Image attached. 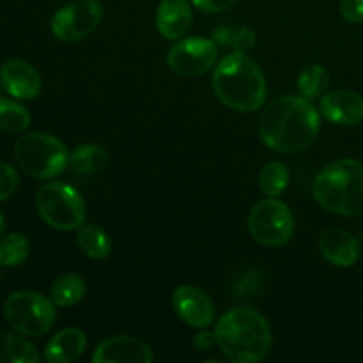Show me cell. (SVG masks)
<instances>
[{
  "label": "cell",
  "instance_id": "29",
  "mask_svg": "<svg viewBox=\"0 0 363 363\" xmlns=\"http://www.w3.org/2000/svg\"><path fill=\"white\" fill-rule=\"evenodd\" d=\"M340 13L350 23H362L363 21V0H342Z\"/></svg>",
  "mask_w": 363,
  "mask_h": 363
},
{
  "label": "cell",
  "instance_id": "1",
  "mask_svg": "<svg viewBox=\"0 0 363 363\" xmlns=\"http://www.w3.org/2000/svg\"><path fill=\"white\" fill-rule=\"evenodd\" d=\"M319 113L308 98L284 96L269 103L259 119V135L273 151H305L319 133Z\"/></svg>",
  "mask_w": 363,
  "mask_h": 363
},
{
  "label": "cell",
  "instance_id": "10",
  "mask_svg": "<svg viewBox=\"0 0 363 363\" xmlns=\"http://www.w3.org/2000/svg\"><path fill=\"white\" fill-rule=\"evenodd\" d=\"M218 46L208 38H188L170 48L167 64L181 77H201L215 67Z\"/></svg>",
  "mask_w": 363,
  "mask_h": 363
},
{
  "label": "cell",
  "instance_id": "19",
  "mask_svg": "<svg viewBox=\"0 0 363 363\" xmlns=\"http://www.w3.org/2000/svg\"><path fill=\"white\" fill-rule=\"evenodd\" d=\"M108 163V152L98 144L78 145L69 152V167L77 174H94L105 169Z\"/></svg>",
  "mask_w": 363,
  "mask_h": 363
},
{
  "label": "cell",
  "instance_id": "2",
  "mask_svg": "<svg viewBox=\"0 0 363 363\" xmlns=\"http://www.w3.org/2000/svg\"><path fill=\"white\" fill-rule=\"evenodd\" d=\"M215 335L216 346L230 362H261L272 350L268 321L252 307H236L222 315L216 323Z\"/></svg>",
  "mask_w": 363,
  "mask_h": 363
},
{
  "label": "cell",
  "instance_id": "7",
  "mask_svg": "<svg viewBox=\"0 0 363 363\" xmlns=\"http://www.w3.org/2000/svg\"><path fill=\"white\" fill-rule=\"evenodd\" d=\"M53 301L34 291H16L4 303V315L11 328L25 337H41L55 323Z\"/></svg>",
  "mask_w": 363,
  "mask_h": 363
},
{
  "label": "cell",
  "instance_id": "12",
  "mask_svg": "<svg viewBox=\"0 0 363 363\" xmlns=\"http://www.w3.org/2000/svg\"><path fill=\"white\" fill-rule=\"evenodd\" d=\"M152 351L144 340L130 335L105 339L92 354L96 363H151Z\"/></svg>",
  "mask_w": 363,
  "mask_h": 363
},
{
  "label": "cell",
  "instance_id": "33",
  "mask_svg": "<svg viewBox=\"0 0 363 363\" xmlns=\"http://www.w3.org/2000/svg\"><path fill=\"white\" fill-rule=\"evenodd\" d=\"M362 163H363V160H362Z\"/></svg>",
  "mask_w": 363,
  "mask_h": 363
},
{
  "label": "cell",
  "instance_id": "28",
  "mask_svg": "<svg viewBox=\"0 0 363 363\" xmlns=\"http://www.w3.org/2000/svg\"><path fill=\"white\" fill-rule=\"evenodd\" d=\"M227 43L233 46L234 52L247 53L248 50L255 45V34L250 30V28H241V30L234 32V34H229Z\"/></svg>",
  "mask_w": 363,
  "mask_h": 363
},
{
  "label": "cell",
  "instance_id": "6",
  "mask_svg": "<svg viewBox=\"0 0 363 363\" xmlns=\"http://www.w3.org/2000/svg\"><path fill=\"white\" fill-rule=\"evenodd\" d=\"M35 206L41 218L57 230L80 229L87 215L82 195L73 186L59 181L41 186Z\"/></svg>",
  "mask_w": 363,
  "mask_h": 363
},
{
  "label": "cell",
  "instance_id": "14",
  "mask_svg": "<svg viewBox=\"0 0 363 363\" xmlns=\"http://www.w3.org/2000/svg\"><path fill=\"white\" fill-rule=\"evenodd\" d=\"M319 250L323 257L339 268H351L358 261L360 245L351 233L344 229H326L319 236Z\"/></svg>",
  "mask_w": 363,
  "mask_h": 363
},
{
  "label": "cell",
  "instance_id": "31",
  "mask_svg": "<svg viewBox=\"0 0 363 363\" xmlns=\"http://www.w3.org/2000/svg\"><path fill=\"white\" fill-rule=\"evenodd\" d=\"M215 342H216L215 332H213V333L211 332H202V333H199V335L194 339L195 350H199V351L211 350V346Z\"/></svg>",
  "mask_w": 363,
  "mask_h": 363
},
{
  "label": "cell",
  "instance_id": "32",
  "mask_svg": "<svg viewBox=\"0 0 363 363\" xmlns=\"http://www.w3.org/2000/svg\"><path fill=\"white\" fill-rule=\"evenodd\" d=\"M4 230H6V218H4V215L0 213V238L4 236Z\"/></svg>",
  "mask_w": 363,
  "mask_h": 363
},
{
  "label": "cell",
  "instance_id": "8",
  "mask_svg": "<svg viewBox=\"0 0 363 363\" xmlns=\"http://www.w3.org/2000/svg\"><path fill=\"white\" fill-rule=\"evenodd\" d=\"M248 230L264 247H282L294 233V218L286 202L277 197L257 202L248 216Z\"/></svg>",
  "mask_w": 363,
  "mask_h": 363
},
{
  "label": "cell",
  "instance_id": "30",
  "mask_svg": "<svg viewBox=\"0 0 363 363\" xmlns=\"http://www.w3.org/2000/svg\"><path fill=\"white\" fill-rule=\"evenodd\" d=\"M236 2L238 0H191V4L204 13H223L236 6Z\"/></svg>",
  "mask_w": 363,
  "mask_h": 363
},
{
  "label": "cell",
  "instance_id": "24",
  "mask_svg": "<svg viewBox=\"0 0 363 363\" xmlns=\"http://www.w3.org/2000/svg\"><path fill=\"white\" fill-rule=\"evenodd\" d=\"M259 184L268 197H279L289 184V170L280 162H269L259 174Z\"/></svg>",
  "mask_w": 363,
  "mask_h": 363
},
{
  "label": "cell",
  "instance_id": "15",
  "mask_svg": "<svg viewBox=\"0 0 363 363\" xmlns=\"http://www.w3.org/2000/svg\"><path fill=\"white\" fill-rule=\"evenodd\" d=\"M321 113L333 124L354 126L363 121V98L351 91H332L321 99Z\"/></svg>",
  "mask_w": 363,
  "mask_h": 363
},
{
  "label": "cell",
  "instance_id": "22",
  "mask_svg": "<svg viewBox=\"0 0 363 363\" xmlns=\"http://www.w3.org/2000/svg\"><path fill=\"white\" fill-rule=\"evenodd\" d=\"M30 126V112L13 99L0 98V130L6 133H23Z\"/></svg>",
  "mask_w": 363,
  "mask_h": 363
},
{
  "label": "cell",
  "instance_id": "9",
  "mask_svg": "<svg viewBox=\"0 0 363 363\" xmlns=\"http://www.w3.org/2000/svg\"><path fill=\"white\" fill-rule=\"evenodd\" d=\"M103 18V4L99 0H78L60 7L52 18L53 35L64 43H77L91 35Z\"/></svg>",
  "mask_w": 363,
  "mask_h": 363
},
{
  "label": "cell",
  "instance_id": "13",
  "mask_svg": "<svg viewBox=\"0 0 363 363\" xmlns=\"http://www.w3.org/2000/svg\"><path fill=\"white\" fill-rule=\"evenodd\" d=\"M4 89L16 99H34L41 94L43 82L38 71L25 60H7L0 69Z\"/></svg>",
  "mask_w": 363,
  "mask_h": 363
},
{
  "label": "cell",
  "instance_id": "21",
  "mask_svg": "<svg viewBox=\"0 0 363 363\" xmlns=\"http://www.w3.org/2000/svg\"><path fill=\"white\" fill-rule=\"evenodd\" d=\"M50 294L57 307H73L85 296V282L77 273H67L55 280Z\"/></svg>",
  "mask_w": 363,
  "mask_h": 363
},
{
  "label": "cell",
  "instance_id": "11",
  "mask_svg": "<svg viewBox=\"0 0 363 363\" xmlns=\"http://www.w3.org/2000/svg\"><path fill=\"white\" fill-rule=\"evenodd\" d=\"M172 307L177 318L191 328H206L215 318L213 301L204 291L191 286H181L174 291Z\"/></svg>",
  "mask_w": 363,
  "mask_h": 363
},
{
  "label": "cell",
  "instance_id": "3",
  "mask_svg": "<svg viewBox=\"0 0 363 363\" xmlns=\"http://www.w3.org/2000/svg\"><path fill=\"white\" fill-rule=\"evenodd\" d=\"M216 98L236 112H254L266 101V80L257 64L245 53L223 57L213 73Z\"/></svg>",
  "mask_w": 363,
  "mask_h": 363
},
{
  "label": "cell",
  "instance_id": "20",
  "mask_svg": "<svg viewBox=\"0 0 363 363\" xmlns=\"http://www.w3.org/2000/svg\"><path fill=\"white\" fill-rule=\"evenodd\" d=\"M77 241L80 250L91 259H105L112 252V243H110L105 230L98 225H92V223L80 227Z\"/></svg>",
  "mask_w": 363,
  "mask_h": 363
},
{
  "label": "cell",
  "instance_id": "17",
  "mask_svg": "<svg viewBox=\"0 0 363 363\" xmlns=\"http://www.w3.org/2000/svg\"><path fill=\"white\" fill-rule=\"evenodd\" d=\"M87 337L80 328H64L50 339L45 347V358L52 363L73 362L84 354Z\"/></svg>",
  "mask_w": 363,
  "mask_h": 363
},
{
  "label": "cell",
  "instance_id": "23",
  "mask_svg": "<svg viewBox=\"0 0 363 363\" xmlns=\"http://www.w3.org/2000/svg\"><path fill=\"white\" fill-rule=\"evenodd\" d=\"M30 254V243L23 234H7L0 238V266L14 268L23 264Z\"/></svg>",
  "mask_w": 363,
  "mask_h": 363
},
{
  "label": "cell",
  "instance_id": "27",
  "mask_svg": "<svg viewBox=\"0 0 363 363\" xmlns=\"http://www.w3.org/2000/svg\"><path fill=\"white\" fill-rule=\"evenodd\" d=\"M261 275L257 272H248L247 275H243L241 279H238L236 286H234V294L236 296H252V294H257V291L261 289Z\"/></svg>",
  "mask_w": 363,
  "mask_h": 363
},
{
  "label": "cell",
  "instance_id": "18",
  "mask_svg": "<svg viewBox=\"0 0 363 363\" xmlns=\"http://www.w3.org/2000/svg\"><path fill=\"white\" fill-rule=\"evenodd\" d=\"M41 354L34 344L13 333H0V363H38Z\"/></svg>",
  "mask_w": 363,
  "mask_h": 363
},
{
  "label": "cell",
  "instance_id": "26",
  "mask_svg": "<svg viewBox=\"0 0 363 363\" xmlns=\"http://www.w3.org/2000/svg\"><path fill=\"white\" fill-rule=\"evenodd\" d=\"M18 183L20 179H18L16 169L11 167L9 163L0 162V202L9 199L16 191Z\"/></svg>",
  "mask_w": 363,
  "mask_h": 363
},
{
  "label": "cell",
  "instance_id": "25",
  "mask_svg": "<svg viewBox=\"0 0 363 363\" xmlns=\"http://www.w3.org/2000/svg\"><path fill=\"white\" fill-rule=\"evenodd\" d=\"M328 87V71L319 64L303 67L298 77V91L303 98H318Z\"/></svg>",
  "mask_w": 363,
  "mask_h": 363
},
{
  "label": "cell",
  "instance_id": "5",
  "mask_svg": "<svg viewBox=\"0 0 363 363\" xmlns=\"http://www.w3.org/2000/svg\"><path fill=\"white\" fill-rule=\"evenodd\" d=\"M14 158L21 170L34 179H52L66 170L69 152L57 137L34 131L20 137L14 145Z\"/></svg>",
  "mask_w": 363,
  "mask_h": 363
},
{
  "label": "cell",
  "instance_id": "16",
  "mask_svg": "<svg viewBox=\"0 0 363 363\" xmlns=\"http://www.w3.org/2000/svg\"><path fill=\"white\" fill-rule=\"evenodd\" d=\"M194 23L188 0H162L156 11V28L165 39H179Z\"/></svg>",
  "mask_w": 363,
  "mask_h": 363
},
{
  "label": "cell",
  "instance_id": "4",
  "mask_svg": "<svg viewBox=\"0 0 363 363\" xmlns=\"http://www.w3.org/2000/svg\"><path fill=\"white\" fill-rule=\"evenodd\" d=\"M315 201L330 213L358 216L363 213V163L337 160L315 176L312 184Z\"/></svg>",
  "mask_w": 363,
  "mask_h": 363
}]
</instances>
